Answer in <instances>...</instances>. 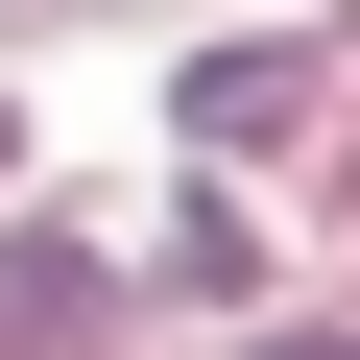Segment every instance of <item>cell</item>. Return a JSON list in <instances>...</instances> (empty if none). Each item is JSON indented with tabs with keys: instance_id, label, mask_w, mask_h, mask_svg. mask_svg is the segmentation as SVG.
Returning a JSON list of instances; mask_svg holds the SVG:
<instances>
[{
	"instance_id": "1",
	"label": "cell",
	"mask_w": 360,
	"mask_h": 360,
	"mask_svg": "<svg viewBox=\"0 0 360 360\" xmlns=\"http://www.w3.org/2000/svg\"><path fill=\"white\" fill-rule=\"evenodd\" d=\"M264 120H312V49H193L168 72V144H264Z\"/></svg>"
}]
</instances>
